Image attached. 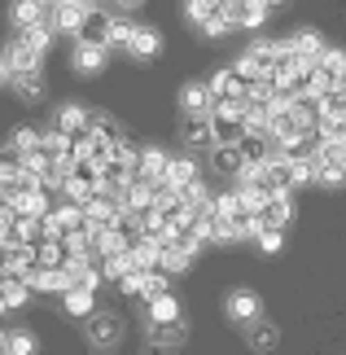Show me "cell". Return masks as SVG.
Listing matches in <instances>:
<instances>
[{"label": "cell", "mask_w": 346, "mask_h": 355, "mask_svg": "<svg viewBox=\"0 0 346 355\" xmlns=\"http://www.w3.org/2000/svg\"><path fill=\"white\" fill-rule=\"evenodd\" d=\"M211 136H215V145H237L245 136V101H215Z\"/></svg>", "instance_id": "1"}, {"label": "cell", "mask_w": 346, "mask_h": 355, "mask_svg": "<svg viewBox=\"0 0 346 355\" xmlns=\"http://www.w3.org/2000/svg\"><path fill=\"white\" fill-rule=\"evenodd\" d=\"M84 334H88V343L96 351H110V347H119V338H123V320L114 316V311H101V307H96L92 316L84 320Z\"/></svg>", "instance_id": "2"}, {"label": "cell", "mask_w": 346, "mask_h": 355, "mask_svg": "<svg viewBox=\"0 0 346 355\" xmlns=\"http://www.w3.org/2000/svg\"><path fill=\"white\" fill-rule=\"evenodd\" d=\"M167 171H171V154L167 149H158V145H149L141 149V158H136V180H145V184H162L167 180Z\"/></svg>", "instance_id": "3"}, {"label": "cell", "mask_w": 346, "mask_h": 355, "mask_svg": "<svg viewBox=\"0 0 346 355\" xmlns=\"http://www.w3.org/2000/svg\"><path fill=\"white\" fill-rule=\"evenodd\" d=\"M224 311H228V320H237V324L250 329L254 320H263V298L254 290H232L228 303H224Z\"/></svg>", "instance_id": "4"}, {"label": "cell", "mask_w": 346, "mask_h": 355, "mask_svg": "<svg viewBox=\"0 0 346 355\" xmlns=\"http://www.w3.org/2000/svg\"><path fill=\"white\" fill-rule=\"evenodd\" d=\"M294 193H276V198H268V207L259 211V224L263 228H272V233H285L289 224H294Z\"/></svg>", "instance_id": "5"}, {"label": "cell", "mask_w": 346, "mask_h": 355, "mask_svg": "<svg viewBox=\"0 0 346 355\" xmlns=\"http://www.w3.org/2000/svg\"><path fill=\"white\" fill-rule=\"evenodd\" d=\"M119 220H123V207L114 198H92L84 207V224L92 228V233H105V228H114Z\"/></svg>", "instance_id": "6"}, {"label": "cell", "mask_w": 346, "mask_h": 355, "mask_svg": "<svg viewBox=\"0 0 346 355\" xmlns=\"http://www.w3.org/2000/svg\"><path fill=\"white\" fill-rule=\"evenodd\" d=\"M184 343H189V324L184 320L149 324V351H154V355H167L171 347H184Z\"/></svg>", "instance_id": "7"}, {"label": "cell", "mask_w": 346, "mask_h": 355, "mask_svg": "<svg viewBox=\"0 0 346 355\" xmlns=\"http://www.w3.org/2000/svg\"><path fill=\"white\" fill-rule=\"evenodd\" d=\"M206 88H211V97H215V101H245V79L232 71V66L215 71L211 79H206Z\"/></svg>", "instance_id": "8"}, {"label": "cell", "mask_w": 346, "mask_h": 355, "mask_svg": "<svg viewBox=\"0 0 346 355\" xmlns=\"http://www.w3.org/2000/svg\"><path fill=\"white\" fill-rule=\"evenodd\" d=\"M88 114L92 110H84V105H75V101H66L58 114H53V128H58L62 136H71V141H79V136H88L92 128H88Z\"/></svg>", "instance_id": "9"}, {"label": "cell", "mask_w": 346, "mask_h": 355, "mask_svg": "<svg viewBox=\"0 0 346 355\" xmlns=\"http://www.w3.org/2000/svg\"><path fill=\"white\" fill-rule=\"evenodd\" d=\"M180 141H184L189 149L215 145V136H211V114H184V119H180Z\"/></svg>", "instance_id": "10"}, {"label": "cell", "mask_w": 346, "mask_h": 355, "mask_svg": "<svg viewBox=\"0 0 346 355\" xmlns=\"http://www.w3.org/2000/svg\"><path fill=\"white\" fill-rule=\"evenodd\" d=\"M105 62H110V49L105 44H75V53H71V66H75L79 75H101Z\"/></svg>", "instance_id": "11"}, {"label": "cell", "mask_w": 346, "mask_h": 355, "mask_svg": "<svg viewBox=\"0 0 346 355\" xmlns=\"http://www.w3.org/2000/svg\"><path fill=\"white\" fill-rule=\"evenodd\" d=\"M0 58H5V66H9V71H13V75H26V71H40V53H35L31 44H22V40H18V35H13V40H9V44H5V53H0Z\"/></svg>", "instance_id": "12"}, {"label": "cell", "mask_w": 346, "mask_h": 355, "mask_svg": "<svg viewBox=\"0 0 346 355\" xmlns=\"http://www.w3.org/2000/svg\"><path fill=\"white\" fill-rule=\"evenodd\" d=\"M175 105H180V114H211L215 110V97H211V88H206V84H184V88H180V97H175Z\"/></svg>", "instance_id": "13"}, {"label": "cell", "mask_w": 346, "mask_h": 355, "mask_svg": "<svg viewBox=\"0 0 346 355\" xmlns=\"http://www.w3.org/2000/svg\"><path fill=\"white\" fill-rule=\"evenodd\" d=\"M158 53H162L158 26H136V35H132V44H128V58H136V62H154Z\"/></svg>", "instance_id": "14"}, {"label": "cell", "mask_w": 346, "mask_h": 355, "mask_svg": "<svg viewBox=\"0 0 346 355\" xmlns=\"http://www.w3.org/2000/svg\"><path fill=\"white\" fill-rule=\"evenodd\" d=\"M84 18H88V9H84V5H75V0H62V5L49 13L53 31H66V35H79V26H84Z\"/></svg>", "instance_id": "15"}, {"label": "cell", "mask_w": 346, "mask_h": 355, "mask_svg": "<svg viewBox=\"0 0 346 355\" xmlns=\"http://www.w3.org/2000/svg\"><path fill=\"white\" fill-rule=\"evenodd\" d=\"M110 22H114V13H105V9H88L84 26H79V44H105Z\"/></svg>", "instance_id": "16"}, {"label": "cell", "mask_w": 346, "mask_h": 355, "mask_svg": "<svg viewBox=\"0 0 346 355\" xmlns=\"http://www.w3.org/2000/svg\"><path fill=\"white\" fill-rule=\"evenodd\" d=\"M198 180H202V167H198V158H193V154L171 158V171H167V184L171 189H189V184H198Z\"/></svg>", "instance_id": "17"}, {"label": "cell", "mask_w": 346, "mask_h": 355, "mask_svg": "<svg viewBox=\"0 0 346 355\" xmlns=\"http://www.w3.org/2000/svg\"><path fill=\"white\" fill-rule=\"evenodd\" d=\"M128 259H132V268H136V272H154V268L162 263V245H158V241H149V237H141V241H132Z\"/></svg>", "instance_id": "18"}, {"label": "cell", "mask_w": 346, "mask_h": 355, "mask_svg": "<svg viewBox=\"0 0 346 355\" xmlns=\"http://www.w3.org/2000/svg\"><path fill=\"white\" fill-rule=\"evenodd\" d=\"M9 88H13V92H18V97H22V101H31V105H35V101H44V92H49V84H44V75H40V71H26V75H13V79H9Z\"/></svg>", "instance_id": "19"}, {"label": "cell", "mask_w": 346, "mask_h": 355, "mask_svg": "<svg viewBox=\"0 0 346 355\" xmlns=\"http://www.w3.org/2000/svg\"><path fill=\"white\" fill-rule=\"evenodd\" d=\"M162 272H167V277H175V272H189L193 268V250L184 241H167L162 245V263H158Z\"/></svg>", "instance_id": "20"}, {"label": "cell", "mask_w": 346, "mask_h": 355, "mask_svg": "<svg viewBox=\"0 0 346 355\" xmlns=\"http://www.w3.org/2000/svg\"><path fill=\"white\" fill-rule=\"evenodd\" d=\"M237 149H241V167H263V162L272 158L268 136H250V132H245L241 141H237Z\"/></svg>", "instance_id": "21"}, {"label": "cell", "mask_w": 346, "mask_h": 355, "mask_svg": "<svg viewBox=\"0 0 346 355\" xmlns=\"http://www.w3.org/2000/svg\"><path fill=\"white\" fill-rule=\"evenodd\" d=\"M49 13H53V9H44L40 0H13V26H18V31L49 22Z\"/></svg>", "instance_id": "22"}, {"label": "cell", "mask_w": 346, "mask_h": 355, "mask_svg": "<svg viewBox=\"0 0 346 355\" xmlns=\"http://www.w3.org/2000/svg\"><path fill=\"white\" fill-rule=\"evenodd\" d=\"M294 53H298L307 66H315V62H320V53H325V35L311 31V26H302V31L294 35Z\"/></svg>", "instance_id": "23"}, {"label": "cell", "mask_w": 346, "mask_h": 355, "mask_svg": "<svg viewBox=\"0 0 346 355\" xmlns=\"http://www.w3.org/2000/svg\"><path fill=\"white\" fill-rule=\"evenodd\" d=\"M62 307L71 311V316L88 320L92 311H96V294H92V290H84V285H75V290H66V294H62Z\"/></svg>", "instance_id": "24"}, {"label": "cell", "mask_w": 346, "mask_h": 355, "mask_svg": "<svg viewBox=\"0 0 346 355\" xmlns=\"http://www.w3.org/2000/svg\"><path fill=\"white\" fill-rule=\"evenodd\" d=\"M211 167L219 175H232L237 180V171H241V149L237 145H211Z\"/></svg>", "instance_id": "25"}, {"label": "cell", "mask_w": 346, "mask_h": 355, "mask_svg": "<svg viewBox=\"0 0 346 355\" xmlns=\"http://www.w3.org/2000/svg\"><path fill=\"white\" fill-rule=\"evenodd\" d=\"M268 5L263 0H241L237 5V26H245V31H263V22H268Z\"/></svg>", "instance_id": "26"}, {"label": "cell", "mask_w": 346, "mask_h": 355, "mask_svg": "<svg viewBox=\"0 0 346 355\" xmlns=\"http://www.w3.org/2000/svg\"><path fill=\"white\" fill-rule=\"evenodd\" d=\"M250 347L254 351H276V347H281V329H276V320H254L250 324Z\"/></svg>", "instance_id": "27"}, {"label": "cell", "mask_w": 346, "mask_h": 355, "mask_svg": "<svg viewBox=\"0 0 346 355\" xmlns=\"http://www.w3.org/2000/svg\"><path fill=\"white\" fill-rule=\"evenodd\" d=\"M211 215H215V220H228V224H237L241 220V198H237V189H232V193H215L211 198Z\"/></svg>", "instance_id": "28"}, {"label": "cell", "mask_w": 346, "mask_h": 355, "mask_svg": "<svg viewBox=\"0 0 346 355\" xmlns=\"http://www.w3.org/2000/svg\"><path fill=\"white\" fill-rule=\"evenodd\" d=\"M66 259H71V254H66V241L44 237V241L35 245V263H40V268H66Z\"/></svg>", "instance_id": "29"}, {"label": "cell", "mask_w": 346, "mask_h": 355, "mask_svg": "<svg viewBox=\"0 0 346 355\" xmlns=\"http://www.w3.org/2000/svg\"><path fill=\"white\" fill-rule=\"evenodd\" d=\"M88 128H92V136H96V141H105V145L123 141V128H119V119H110V114H101V110H92V114H88Z\"/></svg>", "instance_id": "30"}, {"label": "cell", "mask_w": 346, "mask_h": 355, "mask_svg": "<svg viewBox=\"0 0 346 355\" xmlns=\"http://www.w3.org/2000/svg\"><path fill=\"white\" fill-rule=\"evenodd\" d=\"M149 307V324H171V320H180V298L175 294H162V298H154V303H145Z\"/></svg>", "instance_id": "31"}, {"label": "cell", "mask_w": 346, "mask_h": 355, "mask_svg": "<svg viewBox=\"0 0 346 355\" xmlns=\"http://www.w3.org/2000/svg\"><path fill=\"white\" fill-rule=\"evenodd\" d=\"M132 35H136V26H132V18H123V13H119V18L110 22L105 49H110V53H114V49H123V53H128V44H132Z\"/></svg>", "instance_id": "32"}, {"label": "cell", "mask_w": 346, "mask_h": 355, "mask_svg": "<svg viewBox=\"0 0 346 355\" xmlns=\"http://www.w3.org/2000/svg\"><path fill=\"white\" fill-rule=\"evenodd\" d=\"M162 294H171V277H167L162 268L145 272V285H141V303H154V298H162Z\"/></svg>", "instance_id": "33"}, {"label": "cell", "mask_w": 346, "mask_h": 355, "mask_svg": "<svg viewBox=\"0 0 346 355\" xmlns=\"http://www.w3.org/2000/svg\"><path fill=\"white\" fill-rule=\"evenodd\" d=\"M5 145H13V149H18V154H31V149H40V145H44V132L26 123V128H13V136H9Z\"/></svg>", "instance_id": "34"}, {"label": "cell", "mask_w": 346, "mask_h": 355, "mask_svg": "<svg viewBox=\"0 0 346 355\" xmlns=\"http://www.w3.org/2000/svg\"><path fill=\"white\" fill-rule=\"evenodd\" d=\"M22 44H31L40 58H44V49L53 44V22H40V26H26V31H18Z\"/></svg>", "instance_id": "35"}, {"label": "cell", "mask_w": 346, "mask_h": 355, "mask_svg": "<svg viewBox=\"0 0 346 355\" xmlns=\"http://www.w3.org/2000/svg\"><path fill=\"white\" fill-rule=\"evenodd\" d=\"M215 13H219V0H184V18L193 26H202L206 18H215Z\"/></svg>", "instance_id": "36"}, {"label": "cell", "mask_w": 346, "mask_h": 355, "mask_svg": "<svg viewBox=\"0 0 346 355\" xmlns=\"http://www.w3.org/2000/svg\"><path fill=\"white\" fill-rule=\"evenodd\" d=\"M315 66H320L325 75H334L338 84H342V75H346V53H342V49H325V53H320V62H315Z\"/></svg>", "instance_id": "37"}, {"label": "cell", "mask_w": 346, "mask_h": 355, "mask_svg": "<svg viewBox=\"0 0 346 355\" xmlns=\"http://www.w3.org/2000/svg\"><path fill=\"white\" fill-rule=\"evenodd\" d=\"M26 298H31V285H26V281H9V277H5V307H9V311H18V307H26Z\"/></svg>", "instance_id": "38"}, {"label": "cell", "mask_w": 346, "mask_h": 355, "mask_svg": "<svg viewBox=\"0 0 346 355\" xmlns=\"http://www.w3.org/2000/svg\"><path fill=\"white\" fill-rule=\"evenodd\" d=\"M101 272H105V281L114 285L123 272H132V259L128 254H101Z\"/></svg>", "instance_id": "39"}, {"label": "cell", "mask_w": 346, "mask_h": 355, "mask_svg": "<svg viewBox=\"0 0 346 355\" xmlns=\"http://www.w3.org/2000/svg\"><path fill=\"white\" fill-rule=\"evenodd\" d=\"M9 355H35L40 347H35V338L26 334V329H9V347H5Z\"/></svg>", "instance_id": "40"}, {"label": "cell", "mask_w": 346, "mask_h": 355, "mask_svg": "<svg viewBox=\"0 0 346 355\" xmlns=\"http://www.w3.org/2000/svg\"><path fill=\"white\" fill-rule=\"evenodd\" d=\"M206 241H215V245L237 241V224H228V220H211V228H206Z\"/></svg>", "instance_id": "41"}, {"label": "cell", "mask_w": 346, "mask_h": 355, "mask_svg": "<svg viewBox=\"0 0 346 355\" xmlns=\"http://www.w3.org/2000/svg\"><path fill=\"white\" fill-rule=\"evenodd\" d=\"M198 31H202L206 40H224V35L232 31V18H224V13H215V18H206V22L198 26Z\"/></svg>", "instance_id": "42"}, {"label": "cell", "mask_w": 346, "mask_h": 355, "mask_svg": "<svg viewBox=\"0 0 346 355\" xmlns=\"http://www.w3.org/2000/svg\"><path fill=\"white\" fill-rule=\"evenodd\" d=\"M114 285H119V294H128V298H141V285H145V272H136V268H132V272H123V277H119Z\"/></svg>", "instance_id": "43"}, {"label": "cell", "mask_w": 346, "mask_h": 355, "mask_svg": "<svg viewBox=\"0 0 346 355\" xmlns=\"http://www.w3.org/2000/svg\"><path fill=\"white\" fill-rule=\"evenodd\" d=\"M254 241H259V250H263V254H281V250H285V233H272V228H263Z\"/></svg>", "instance_id": "44"}, {"label": "cell", "mask_w": 346, "mask_h": 355, "mask_svg": "<svg viewBox=\"0 0 346 355\" xmlns=\"http://www.w3.org/2000/svg\"><path fill=\"white\" fill-rule=\"evenodd\" d=\"M315 184H325V189H342V184H346V167H325V162H320V175H315Z\"/></svg>", "instance_id": "45"}, {"label": "cell", "mask_w": 346, "mask_h": 355, "mask_svg": "<svg viewBox=\"0 0 346 355\" xmlns=\"http://www.w3.org/2000/svg\"><path fill=\"white\" fill-rule=\"evenodd\" d=\"M13 224H18V211H13L9 202H0V245L9 241V233H13Z\"/></svg>", "instance_id": "46"}, {"label": "cell", "mask_w": 346, "mask_h": 355, "mask_svg": "<svg viewBox=\"0 0 346 355\" xmlns=\"http://www.w3.org/2000/svg\"><path fill=\"white\" fill-rule=\"evenodd\" d=\"M259 233H263L259 215H241V220H237V241H250V237H259Z\"/></svg>", "instance_id": "47"}, {"label": "cell", "mask_w": 346, "mask_h": 355, "mask_svg": "<svg viewBox=\"0 0 346 355\" xmlns=\"http://www.w3.org/2000/svg\"><path fill=\"white\" fill-rule=\"evenodd\" d=\"M9 79H13V71H9V66H5V58H0V88H5Z\"/></svg>", "instance_id": "48"}, {"label": "cell", "mask_w": 346, "mask_h": 355, "mask_svg": "<svg viewBox=\"0 0 346 355\" xmlns=\"http://www.w3.org/2000/svg\"><path fill=\"white\" fill-rule=\"evenodd\" d=\"M114 5H123V9H141L145 0H114Z\"/></svg>", "instance_id": "49"}, {"label": "cell", "mask_w": 346, "mask_h": 355, "mask_svg": "<svg viewBox=\"0 0 346 355\" xmlns=\"http://www.w3.org/2000/svg\"><path fill=\"white\" fill-rule=\"evenodd\" d=\"M75 5H84V9H101V0H75Z\"/></svg>", "instance_id": "50"}, {"label": "cell", "mask_w": 346, "mask_h": 355, "mask_svg": "<svg viewBox=\"0 0 346 355\" xmlns=\"http://www.w3.org/2000/svg\"><path fill=\"white\" fill-rule=\"evenodd\" d=\"M40 5H44V9H58V5H62V0H40Z\"/></svg>", "instance_id": "51"}, {"label": "cell", "mask_w": 346, "mask_h": 355, "mask_svg": "<svg viewBox=\"0 0 346 355\" xmlns=\"http://www.w3.org/2000/svg\"><path fill=\"white\" fill-rule=\"evenodd\" d=\"M263 5H268V9H272V5H285V0H263Z\"/></svg>", "instance_id": "52"}, {"label": "cell", "mask_w": 346, "mask_h": 355, "mask_svg": "<svg viewBox=\"0 0 346 355\" xmlns=\"http://www.w3.org/2000/svg\"><path fill=\"white\" fill-rule=\"evenodd\" d=\"M0 355H9V351H0Z\"/></svg>", "instance_id": "53"}]
</instances>
